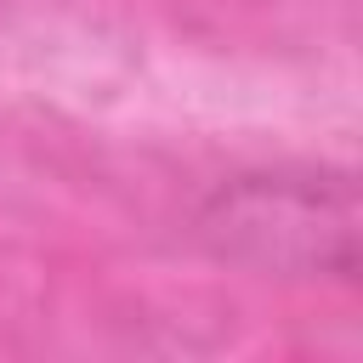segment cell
Instances as JSON below:
<instances>
[{
	"instance_id": "cell-1",
	"label": "cell",
	"mask_w": 363,
	"mask_h": 363,
	"mask_svg": "<svg viewBox=\"0 0 363 363\" xmlns=\"http://www.w3.org/2000/svg\"><path fill=\"white\" fill-rule=\"evenodd\" d=\"M357 182L335 164H278L221 182L199 204V244L255 278H357Z\"/></svg>"
}]
</instances>
